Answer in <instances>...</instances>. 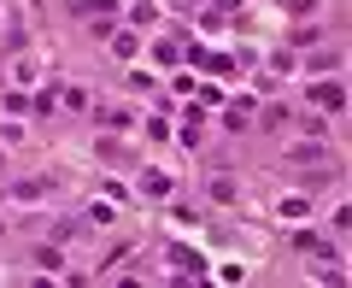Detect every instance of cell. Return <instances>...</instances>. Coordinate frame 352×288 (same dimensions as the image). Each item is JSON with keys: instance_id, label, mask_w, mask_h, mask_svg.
Segmentation results:
<instances>
[{"instance_id": "obj_1", "label": "cell", "mask_w": 352, "mask_h": 288, "mask_svg": "<svg viewBox=\"0 0 352 288\" xmlns=\"http://www.w3.org/2000/svg\"><path fill=\"white\" fill-rule=\"evenodd\" d=\"M311 101H317V106H329V112H335V106H340V83H323V88H311Z\"/></svg>"}, {"instance_id": "obj_2", "label": "cell", "mask_w": 352, "mask_h": 288, "mask_svg": "<svg viewBox=\"0 0 352 288\" xmlns=\"http://www.w3.org/2000/svg\"><path fill=\"white\" fill-rule=\"evenodd\" d=\"M288 12H294V18H305V12H317V0H288Z\"/></svg>"}]
</instances>
